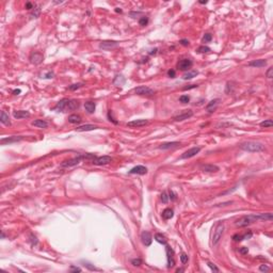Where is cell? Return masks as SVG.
I'll return each mask as SVG.
<instances>
[{
  "instance_id": "cell-26",
  "label": "cell",
  "mask_w": 273,
  "mask_h": 273,
  "mask_svg": "<svg viewBox=\"0 0 273 273\" xmlns=\"http://www.w3.org/2000/svg\"><path fill=\"white\" fill-rule=\"evenodd\" d=\"M84 108H86V111L88 113H93L96 109V105L93 102H86L84 104Z\"/></svg>"
},
{
  "instance_id": "cell-57",
  "label": "cell",
  "mask_w": 273,
  "mask_h": 273,
  "mask_svg": "<svg viewBox=\"0 0 273 273\" xmlns=\"http://www.w3.org/2000/svg\"><path fill=\"white\" fill-rule=\"evenodd\" d=\"M115 12H118V13H122V10H121V9H118V8H116V10H115Z\"/></svg>"
},
{
  "instance_id": "cell-55",
  "label": "cell",
  "mask_w": 273,
  "mask_h": 273,
  "mask_svg": "<svg viewBox=\"0 0 273 273\" xmlns=\"http://www.w3.org/2000/svg\"><path fill=\"white\" fill-rule=\"evenodd\" d=\"M53 77V74L52 73H48L47 75H46V78H48V79H50V78Z\"/></svg>"
},
{
  "instance_id": "cell-40",
  "label": "cell",
  "mask_w": 273,
  "mask_h": 273,
  "mask_svg": "<svg viewBox=\"0 0 273 273\" xmlns=\"http://www.w3.org/2000/svg\"><path fill=\"white\" fill-rule=\"evenodd\" d=\"M211 40H212V35L210 33H207V34H205L204 37H203V42H204V43H208V42H210Z\"/></svg>"
},
{
  "instance_id": "cell-46",
  "label": "cell",
  "mask_w": 273,
  "mask_h": 273,
  "mask_svg": "<svg viewBox=\"0 0 273 273\" xmlns=\"http://www.w3.org/2000/svg\"><path fill=\"white\" fill-rule=\"evenodd\" d=\"M70 272H81V269L75 266H70Z\"/></svg>"
},
{
  "instance_id": "cell-20",
  "label": "cell",
  "mask_w": 273,
  "mask_h": 273,
  "mask_svg": "<svg viewBox=\"0 0 273 273\" xmlns=\"http://www.w3.org/2000/svg\"><path fill=\"white\" fill-rule=\"evenodd\" d=\"M266 65H267V61H266V60H264V59L254 60V61H251L249 63V66H252V67H257V68L265 67Z\"/></svg>"
},
{
  "instance_id": "cell-45",
  "label": "cell",
  "mask_w": 273,
  "mask_h": 273,
  "mask_svg": "<svg viewBox=\"0 0 273 273\" xmlns=\"http://www.w3.org/2000/svg\"><path fill=\"white\" fill-rule=\"evenodd\" d=\"M167 76L170 78H175L176 77V72L174 70V69H170L169 72H167Z\"/></svg>"
},
{
  "instance_id": "cell-18",
  "label": "cell",
  "mask_w": 273,
  "mask_h": 273,
  "mask_svg": "<svg viewBox=\"0 0 273 273\" xmlns=\"http://www.w3.org/2000/svg\"><path fill=\"white\" fill-rule=\"evenodd\" d=\"M43 59H44V57H43V54L40 52H34L30 56V61H31V63H33V64H40V63L43 62Z\"/></svg>"
},
{
  "instance_id": "cell-12",
  "label": "cell",
  "mask_w": 273,
  "mask_h": 273,
  "mask_svg": "<svg viewBox=\"0 0 273 273\" xmlns=\"http://www.w3.org/2000/svg\"><path fill=\"white\" fill-rule=\"evenodd\" d=\"M148 124L147 120H135L131 122L127 123V127H131V128H139V127H143Z\"/></svg>"
},
{
  "instance_id": "cell-28",
  "label": "cell",
  "mask_w": 273,
  "mask_h": 273,
  "mask_svg": "<svg viewBox=\"0 0 273 273\" xmlns=\"http://www.w3.org/2000/svg\"><path fill=\"white\" fill-rule=\"evenodd\" d=\"M173 216H174V212H173V210H172L171 208H167V209H164L162 211V218L165 219V220L172 219Z\"/></svg>"
},
{
  "instance_id": "cell-54",
  "label": "cell",
  "mask_w": 273,
  "mask_h": 273,
  "mask_svg": "<svg viewBox=\"0 0 273 273\" xmlns=\"http://www.w3.org/2000/svg\"><path fill=\"white\" fill-rule=\"evenodd\" d=\"M232 239L235 241H241V235H235L232 237Z\"/></svg>"
},
{
  "instance_id": "cell-1",
  "label": "cell",
  "mask_w": 273,
  "mask_h": 273,
  "mask_svg": "<svg viewBox=\"0 0 273 273\" xmlns=\"http://www.w3.org/2000/svg\"><path fill=\"white\" fill-rule=\"evenodd\" d=\"M272 213H258V215H248V216L241 217L239 220L236 221V226L238 227H245L251 225L257 221H272Z\"/></svg>"
},
{
  "instance_id": "cell-13",
  "label": "cell",
  "mask_w": 273,
  "mask_h": 273,
  "mask_svg": "<svg viewBox=\"0 0 273 273\" xmlns=\"http://www.w3.org/2000/svg\"><path fill=\"white\" fill-rule=\"evenodd\" d=\"M141 240H142V243L145 246H149L151 244V241H153V237H151V232H146V230L142 232V234H141Z\"/></svg>"
},
{
  "instance_id": "cell-9",
  "label": "cell",
  "mask_w": 273,
  "mask_h": 273,
  "mask_svg": "<svg viewBox=\"0 0 273 273\" xmlns=\"http://www.w3.org/2000/svg\"><path fill=\"white\" fill-rule=\"evenodd\" d=\"M135 93L137 95H146V96H151L154 95V90L148 88V86H139L137 89H135Z\"/></svg>"
},
{
  "instance_id": "cell-23",
  "label": "cell",
  "mask_w": 273,
  "mask_h": 273,
  "mask_svg": "<svg viewBox=\"0 0 273 273\" xmlns=\"http://www.w3.org/2000/svg\"><path fill=\"white\" fill-rule=\"evenodd\" d=\"M31 124H32V126L37 127V128H47L48 127V123L44 120H34Z\"/></svg>"
},
{
  "instance_id": "cell-58",
  "label": "cell",
  "mask_w": 273,
  "mask_h": 273,
  "mask_svg": "<svg viewBox=\"0 0 273 273\" xmlns=\"http://www.w3.org/2000/svg\"><path fill=\"white\" fill-rule=\"evenodd\" d=\"M183 269H177V270H176V272H183Z\"/></svg>"
},
{
  "instance_id": "cell-39",
  "label": "cell",
  "mask_w": 273,
  "mask_h": 273,
  "mask_svg": "<svg viewBox=\"0 0 273 273\" xmlns=\"http://www.w3.org/2000/svg\"><path fill=\"white\" fill-rule=\"evenodd\" d=\"M207 265H208V267H209L212 271H215V272H219V271H220V269H219L215 264H212V262H207Z\"/></svg>"
},
{
  "instance_id": "cell-21",
  "label": "cell",
  "mask_w": 273,
  "mask_h": 273,
  "mask_svg": "<svg viewBox=\"0 0 273 273\" xmlns=\"http://www.w3.org/2000/svg\"><path fill=\"white\" fill-rule=\"evenodd\" d=\"M219 102H220V99H213V100H211V102H209L207 106H206V110H207V112H209V113L215 112L217 109V107H218V105H219Z\"/></svg>"
},
{
  "instance_id": "cell-30",
  "label": "cell",
  "mask_w": 273,
  "mask_h": 273,
  "mask_svg": "<svg viewBox=\"0 0 273 273\" xmlns=\"http://www.w3.org/2000/svg\"><path fill=\"white\" fill-rule=\"evenodd\" d=\"M155 240L157 241V242H159V243L167 244V237L164 236V235H162V234H160V232H158V234L155 235Z\"/></svg>"
},
{
  "instance_id": "cell-42",
  "label": "cell",
  "mask_w": 273,
  "mask_h": 273,
  "mask_svg": "<svg viewBox=\"0 0 273 273\" xmlns=\"http://www.w3.org/2000/svg\"><path fill=\"white\" fill-rule=\"evenodd\" d=\"M161 201H162V203H167V201H169V195H167V192H163L162 194H161Z\"/></svg>"
},
{
  "instance_id": "cell-48",
  "label": "cell",
  "mask_w": 273,
  "mask_h": 273,
  "mask_svg": "<svg viewBox=\"0 0 273 273\" xmlns=\"http://www.w3.org/2000/svg\"><path fill=\"white\" fill-rule=\"evenodd\" d=\"M169 199H171L172 201H175L176 200V194L173 191H170V194H169Z\"/></svg>"
},
{
  "instance_id": "cell-50",
  "label": "cell",
  "mask_w": 273,
  "mask_h": 273,
  "mask_svg": "<svg viewBox=\"0 0 273 273\" xmlns=\"http://www.w3.org/2000/svg\"><path fill=\"white\" fill-rule=\"evenodd\" d=\"M30 238H31V241H32V245H35L37 243V239L35 236H33V235H30Z\"/></svg>"
},
{
  "instance_id": "cell-32",
  "label": "cell",
  "mask_w": 273,
  "mask_h": 273,
  "mask_svg": "<svg viewBox=\"0 0 273 273\" xmlns=\"http://www.w3.org/2000/svg\"><path fill=\"white\" fill-rule=\"evenodd\" d=\"M259 125H260V127H265V128H267V127H272L273 122H272V120H266L264 122H261Z\"/></svg>"
},
{
  "instance_id": "cell-44",
  "label": "cell",
  "mask_w": 273,
  "mask_h": 273,
  "mask_svg": "<svg viewBox=\"0 0 273 273\" xmlns=\"http://www.w3.org/2000/svg\"><path fill=\"white\" fill-rule=\"evenodd\" d=\"M269 270L270 268L267 265H260V267H259V271H261V272H267Z\"/></svg>"
},
{
  "instance_id": "cell-35",
  "label": "cell",
  "mask_w": 273,
  "mask_h": 273,
  "mask_svg": "<svg viewBox=\"0 0 273 273\" xmlns=\"http://www.w3.org/2000/svg\"><path fill=\"white\" fill-rule=\"evenodd\" d=\"M40 13H41V9L35 8L34 11L32 12V14H31V17H32V18H37V17L40 16Z\"/></svg>"
},
{
  "instance_id": "cell-27",
  "label": "cell",
  "mask_w": 273,
  "mask_h": 273,
  "mask_svg": "<svg viewBox=\"0 0 273 273\" xmlns=\"http://www.w3.org/2000/svg\"><path fill=\"white\" fill-rule=\"evenodd\" d=\"M81 116L78 114H72L68 116V122L70 124H79V123H81Z\"/></svg>"
},
{
  "instance_id": "cell-17",
  "label": "cell",
  "mask_w": 273,
  "mask_h": 273,
  "mask_svg": "<svg viewBox=\"0 0 273 273\" xmlns=\"http://www.w3.org/2000/svg\"><path fill=\"white\" fill-rule=\"evenodd\" d=\"M192 115H193V112H192L191 110H186V112L174 116V121H176V122H181V121H185V120L190 118Z\"/></svg>"
},
{
  "instance_id": "cell-31",
  "label": "cell",
  "mask_w": 273,
  "mask_h": 273,
  "mask_svg": "<svg viewBox=\"0 0 273 273\" xmlns=\"http://www.w3.org/2000/svg\"><path fill=\"white\" fill-rule=\"evenodd\" d=\"M211 49L209 48V47H207V46H200L199 48L196 49V51L199 53H206V52H209Z\"/></svg>"
},
{
  "instance_id": "cell-49",
  "label": "cell",
  "mask_w": 273,
  "mask_h": 273,
  "mask_svg": "<svg viewBox=\"0 0 273 273\" xmlns=\"http://www.w3.org/2000/svg\"><path fill=\"white\" fill-rule=\"evenodd\" d=\"M239 252L242 254V255H245V254H248V252H249V249L248 248H245V246H243L242 249H240V251Z\"/></svg>"
},
{
  "instance_id": "cell-5",
  "label": "cell",
  "mask_w": 273,
  "mask_h": 273,
  "mask_svg": "<svg viewBox=\"0 0 273 273\" xmlns=\"http://www.w3.org/2000/svg\"><path fill=\"white\" fill-rule=\"evenodd\" d=\"M69 100L67 98H63L60 102H58L56 107H54V110H57L58 112H66L69 110Z\"/></svg>"
},
{
  "instance_id": "cell-7",
  "label": "cell",
  "mask_w": 273,
  "mask_h": 273,
  "mask_svg": "<svg viewBox=\"0 0 273 273\" xmlns=\"http://www.w3.org/2000/svg\"><path fill=\"white\" fill-rule=\"evenodd\" d=\"M165 252H167V268H173L175 266V260H174V252L173 250L167 245L165 246Z\"/></svg>"
},
{
  "instance_id": "cell-19",
  "label": "cell",
  "mask_w": 273,
  "mask_h": 273,
  "mask_svg": "<svg viewBox=\"0 0 273 273\" xmlns=\"http://www.w3.org/2000/svg\"><path fill=\"white\" fill-rule=\"evenodd\" d=\"M180 143L179 142H167V143H163L159 146V149H162V151H167V149H170V148H175V147L179 146Z\"/></svg>"
},
{
  "instance_id": "cell-34",
  "label": "cell",
  "mask_w": 273,
  "mask_h": 273,
  "mask_svg": "<svg viewBox=\"0 0 273 273\" xmlns=\"http://www.w3.org/2000/svg\"><path fill=\"white\" fill-rule=\"evenodd\" d=\"M179 102H181V104H187V102H190V97H189L188 95H181L179 97Z\"/></svg>"
},
{
  "instance_id": "cell-38",
  "label": "cell",
  "mask_w": 273,
  "mask_h": 273,
  "mask_svg": "<svg viewBox=\"0 0 273 273\" xmlns=\"http://www.w3.org/2000/svg\"><path fill=\"white\" fill-rule=\"evenodd\" d=\"M81 86H82V83H75V84H72V86H68V90L75 91V90H77V89H79V88H81Z\"/></svg>"
},
{
  "instance_id": "cell-16",
  "label": "cell",
  "mask_w": 273,
  "mask_h": 273,
  "mask_svg": "<svg viewBox=\"0 0 273 273\" xmlns=\"http://www.w3.org/2000/svg\"><path fill=\"white\" fill-rule=\"evenodd\" d=\"M201 170L206 172V173H216L220 169H219L218 165H215V164H202L201 165Z\"/></svg>"
},
{
  "instance_id": "cell-6",
  "label": "cell",
  "mask_w": 273,
  "mask_h": 273,
  "mask_svg": "<svg viewBox=\"0 0 273 273\" xmlns=\"http://www.w3.org/2000/svg\"><path fill=\"white\" fill-rule=\"evenodd\" d=\"M200 151H201V147H199V146L192 147V148H190V149H188L187 151H185L183 155H181L180 158H181V159H189V158H192V157L196 156Z\"/></svg>"
},
{
  "instance_id": "cell-4",
  "label": "cell",
  "mask_w": 273,
  "mask_h": 273,
  "mask_svg": "<svg viewBox=\"0 0 273 273\" xmlns=\"http://www.w3.org/2000/svg\"><path fill=\"white\" fill-rule=\"evenodd\" d=\"M82 159H84L83 155H80V156H78V157H74L72 159H68V160H66V161H64V162H62L61 167H75V165H77V164H79V163L81 162Z\"/></svg>"
},
{
  "instance_id": "cell-29",
  "label": "cell",
  "mask_w": 273,
  "mask_h": 273,
  "mask_svg": "<svg viewBox=\"0 0 273 273\" xmlns=\"http://www.w3.org/2000/svg\"><path fill=\"white\" fill-rule=\"evenodd\" d=\"M197 75H199V72H197V70H190V72H187V73L183 74V78L185 80H190L192 78L196 77Z\"/></svg>"
},
{
  "instance_id": "cell-52",
  "label": "cell",
  "mask_w": 273,
  "mask_h": 273,
  "mask_svg": "<svg viewBox=\"0 0 273 273\" xmlns=\"http://www.w3.org/2000/svg\"><path fill=\"white\" fill-rule=\"evenodd\" d=\"M26 9L27 10H31V9H34V7H33V4L31 2H27L26 3Z\"/></svg>"
},
{
  "instance_id": "cell-59",
  "label": "cell",
  "mask_w": 273,
  "mask_h": 273,
  "mask_svg": "<svg viewBox=\"0 0 273 273\" xmlns=\"http://www.w3.org/2000/svg\"><path fill=\"white\" fill-rule=\"evenodd\" d=\"M200 3H202V4H204V3H207V1H201Z\"/></svg>"
},
{
  "instance_id": "cell-36",
  "label": "cell",
  "mask_w": 273,
  "mask_h": 273,
  "mask_svg": "<svg viewBox=\"0 0 273 273\" xmlns=\"http://www.w3.org/2000/svg\"><path fill=\"white\" fill-rule=\"evenodd\" d=\"M131 264L135 266V267H139V266L142 265V259L141 258H135L131 260Z\"/></svg>"
},
{
  "instance_id": "cell-56",
  "label": "cell",
  "mask_w": 273,
  "mask_h": 273,
  "mask_svg": "<svg viewBox=\"0 0 273 273\" xmlns=\"http://www.w3.org/2000/svg\"><path fill=\"white\" fill-rule=\"evenodd\" d=\"M21 90H14V91H13L14 95H18V94H21Z\"/></svg>"
},
{
  "instance_id": "cell-43",
  "label": "cell",
  "mask_w": 273,
  "mask_h": 273,
  "mask_svg": "<svg viewBox=\"0 0 273 273\" xmlns=\"http://www.w3.org/2000/svg\"><path fill=\"white\" fill-rule=\"evenodd\" d=\"M266 76L269 78V79H271V78L273 77V67H269V69H268L267 73H266Z\"/></svg>"
},
{
  "instance_id": "cell-11",
  "label": "cell",
  "mask_w": 273,
  "mask_h": 273,
  "mask_svg": "<svg viewBox=\"0 0 273 273\" xmlns=\"http://www.w3.org/2000/svg\"><path fill=\"white\" fill-rule=\"evenodd\" d=\"M118 44H120V43L116 41H104L99 44V47L102 49H105V50H109V49L118 47Z\"/></svg>"
},
{
  "instance_id": "cell-3",
  "label": "cell",
  "mask_w": 273,
  "mask_h": 273,
  "mask_svg": "<svg viewBox=\"0 0 273 273\" xmlns=\"http://www.w3.org/2000/svg\"><path fill=\"white\" fill-rule=\"evenodd\" d=\"M224 229H225V225L223 222H220L218 223L215 228V232H213V235H212V240H211V244L213 246L219 244L220 240L222 239V236L224 234Z\"/></svg>"
},
{
  "instance_id": "cell-24",
  "label": "cell",
  "mask_w": 273,
  "mask_h": 273,
  "mask_svg": "<svg viewBox=\"0 0 273 273\" xmlns=\"http://www.w3.org/2000/svg\"><path fill=\"white\" fill-rule=\"evenodd\" d=\"M98 127L95 126V125H91V124H86V125H82V126H79L76 128L77 131H90V130H95L97 129Z\"/></svg>"
},
{
  "instance_id": "cell-10",
  "label": "cell",
  "mask_w": 273,
  "mask_h": 273,
  "mask_svg": "<svg viewBox=\"0 0 273 273\" xmlns=\"http://www.w3.org/2000/svg\"><path fill=\"white\" fill-rule=\"evenodd\" d=\"M192 65H193V62L190 59H183L177 63V67L180 70H188Z\"/></svg>"
},
{
  "instance_id": "cell-14",
  "label": "cell",
  "mask_w": 273,
  "mask_h": 273,
  "mask_svg": "<svg viewBox=\"0 0 273 273\" xmlns=\"http://www.w3.org/2000/svg\"><path fill=\"white\" fill-rule=\"evenodd\" d=\"M112 161V158L110 156H102V157H98L96 159L94 160V164L96 165H105V164H108Z\"/></svg>"
},
{
  "instance_id": "cell-25",
  "label": "cell",
  "mask_w": 273,
  "mask_h": 273,
  "mask_svg": "<svg viewBox=\"0 0 273 273\" xmlns=\"http://www.w3.org/2000/svg\"><path fill=\"white\" fill-rule=\"evenodd\" d=\"M0 122L2 123L3 125L5 126H10L11 125V122H10V118L9 115L4 111H1V115H0Z\"/></svg>"
},
{
  "instance_id": "cell-53",
  "label": "cell",
  "mask_w": 273,
  "mask_h": 273,
  "mask_svg": "<svg viewBox=\"0 0 273 273\" xmlns=\"http://www.w3.org/2000/svg\"><path fill=\"white\" fill-rule=\"evenodd\" d=\"M84 266H86V268H89V269H90V270H98L97 268H95L94 266H91V264H86V265H84Z\"/></svg>"
},
{
  "instance_id": "cell-33",
  "label": "cell",
  "mask_w": 273,
  "mask_h": 273,
  "mask_svg": "<svg viewBox=\"0 0 273 273\" xmlns=\"http://www.w3.org/2000/svg\"><path fill=\"white\" fill-rule=\"evenodd\" d=\"M139 24H140V26H146L148 24V17L142 16L139 19Z\"/></svg>"
},
{
  "instance_id": "cell-15",
  "label": "cell",
  "mask_w": 273,
  "mask_h": 273,
  "mask_svg": "<svg viewBox=\"0 0 273 273\" xmlns=\"http://www.w3.org/2000/svg\"><path fill=\"white\" fill-rule=\"evenodd\" d=\"M129 174H138V175H145L147 174V169L144 165H137V167H132Z\"/></svg>"
},
{
  "instance_id": "cell-37",
  "label": "cell",
  "mask_w": 273,
  "mask_h": 273,
  "mask_svg": "<svg viewBox=\"0 0 273 273\" xmlns=\"http://www.w3.org/2000/svg\"><path fill=\"white\" fill-rule=\"evenodd\" d=\"M188 260H189V257H188V255L186 254V253H183V254L180 255V261H181L183 264H187Z\"/></svg>"
},
{
  "instance_id": "cell-8",
  "label": "cell",
  "mask_w": 273,
  "mask_h": 273,
  "mask_svg": "<svg viewBox=\"0 0 273 273\" xmlns=\"http://www.w3.org/2000/svg\"><path fill=\"white\" fill-rule=\"evenodd\" d=\"M24 139L23 136H12V137H9V138H2L0 140V144L1 145H5V144H12V143H16L19 142Z\"/></svg>"
},
{
  "instance_id": "cell-2",
  "label": "cell",
  "mask_w": 273,
  "mask_h": 273,
  "mask_svg": "<svg viewBox=\"0 0 273 273\" xmlns=\"http://www.w3.org/2000/svg\"><path fill=\"white\" fill-rule=\"evenodd\" d=\"M240 148L242 151H249V153H260L266 149L265 145L262 143L255 142V141H248V142L241 143Z\"/></svg>"
},
{
  "instance_id": "cell-51",
  "label": "cell",
  "mask_w": 273,
  "mask_h": 273,
  "mask_svg": "<svg viewBox=\"0 0 273 273\" xmlns=\"http://www.w3.org/2000/svg\"><path fill=\"white\" fill-rule=\"evenodd\" d=\"M179 43H180V44H181V45H183V46H188V45H189V44H190V43H189V41H188V40H180Z\"/></svg>"
},
{
  "instance_id": "cell-22",
  "label": "cell",
  "mask_w": 273,
  "mask_h": 273,
  "mask_svg": "<svg viewBox=\"0 0 273 273\" xmlns=\"http://www.w3.org/2000/svg\"><path fill=\"white\" fill-rule=\"evenodd\" d=\"M13 116L17 120H21V118H30V113L28 111L25 110H18V111H14L13 112Z\"/></svg>"
},
{
  "instance_id": "cell-47",
  "label": "cell",
  "mask_w": 273,
  "mask_h": 273,
  "mask_svg": "<svg viewBox=\"0 0 273 273\" xmlns=\"http://www.w3.org/2000/svg\"><path fill=\"white\" fill-rule=\"evenodd\" d=\"M197 84H191V86H185L183 90H191V89H195V88H197Z\"/></svg>"
},
{
  "instance_id": "cell-41",
  "label": "cell",
  "mask_w": 273,
  "mask_h": 273,
  "mask_svg": "<svg viewBox=\"0 0 273 273\" xmlns=\"http://www.w3.org/2000/svg\"><path fill=\"white\" fill-rule=\"evenodd\" d=\"M253 236L252 232H245L244 235H242L241 236V240H246V239H251Z\"/></svg>"
}]
</instances>
